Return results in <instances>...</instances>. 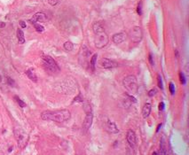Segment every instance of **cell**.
Returning a JSON list of instances; mask_svg holds the SVG:
<instances>
[{
	"label": "cell",
	"mask_w": 189,
	"mask_h": 155,
	"mask_svg": "<svg viewBox=\"0 0 189 155\" xmlns=\"http://www.w3.org/2000/svg\"><path fill=\"white\" fill-rule=\"evenodd\" d=\"M126 139H127V142L129 144V145L131 148H134L136 146L137 139H136V134L132 130H129L126 134Z\"/></svg>",
	"instance_id": "obj_10"
},
{
	"label": "cell",
	"mask_w": 189,
	"mask_h": 155,
	"mask_svg": "<svg viewBox=\"0 0 189 155\" xmlns=\"http://www.w3.org/2000/svg\"><path fill=\"white\" fill-rule=\"evenodd\" d=\"M106 130L109 133H113V134H116L119 132V128H117L116 124L112 121H108L107 122V124H106Z\"/></svg>",
	"instance_id": "obj_12"
},
{
	"label": "cell",
	"mask_w": 189,
	"mask_h": 155,
	"mask_svg": "<svg viewBox=\"0 0 189 155\" xmlns=\"http://www.w3.org/2000/svg\"><path fill=\"white\" fill-rule=\"evenodd\" d=\"M97 57H98V55L97 54H93L92 57L91 58V60H90V67L91 68V70L94 71L95 70V66H96V62H97Z\"/></svg>",
	"instance_id": "obj_19"
},
{
	"label": "cell",
	"mask_w": 189,
	"mask_h": 155,
	"mask_svg": "<svg viewBox=\"0 0 189 155\" xmlns=\"http://www.w3.org/2000/svg\"><path fill=\"white\" fill-rule=\"evenodd\" d=\"M92 29H93V32H94L95 35L100 34V33H102V32H104V31H105L103 25H102V23H101V22H100V21H97V22H95V23L93 24Z\"/></svg>",
	"instance_id": "obj_15"
},
{
	"label": "cell",
	"mask_w": 189,
	"mask_h": 155,
	"mask_svg": "<svg viewBox=\"0 0 189 155\" xmlns=\"http://www.w3.org/2000/svg\"><path fill=\"white\" fill-rule=\"evenodd\" d=\"M71 117L70 111L67 109L55 111H44L41 114V118L44 121H52L55 122H64Z\"/></svg>",
	"instance_id": "obj_1"
},
{
	"label": "cell",
	"mask_w": 189,
	"mask_h": 155,
	"mask_svg": "<svg viewBox=\"0 0 189 155\" xmlns=\"http://www.w3.org/2000/svg\"><path fill=\"white\" fill-rule=\"evenodd\" d=\"M42 60H43V63H44V67H45L47 70L52 71V72H53V73L60 71V67H58L56 61H55L52 57L43 56Z\"/></svg>",
	"instance_id": "obj_4"
},
{
	"label": "cell",
	"mask_w": 189,
	"mask_h": 155,
	"mask_svg": "<svg viewBox=\"0 0 189 155\" xmlns=\"http://www.w3.org/2000/svg\"><path fill=\"white\" fill-rule=\"evenodd\" d=\"M151 105L149 104V103H147L145 106L143 107V109H142V116H143V118H147L149 116V114H150L151 113Z\"/></svg>",
	"instance_id": "obj_16"
},
{
	"label": "cell",
	"mask_w": 189,
	"mask_h": 155,
	"mask_svg": "<svg viewBox=\"0 0 189 155\" xmlns=\"http://www.w3.org/2000/svg\"><path fill=\"white\" fill-rule=\"evenodd\" d=\"M162 127V124H159L158 125V127H157V130H156V132H158L159 131V130H160V128Z\"/></svg>",
	"instance_id": "obj_35"
},
{
	"label": "cell",
	"mask_w": 189,
	"mask_h": 155,
	"mask_svg": "<svg viewBox=\"0 0 189 155\" xmlns=\"http://www.w3.org/2000/svg\"><path fill=\"white\" fill-rule=\"evenodd\" d=\"M48 2H49V4L52 5V6H55V5L58 3V0H48Z\"/></svg>",
	"instance_id": "obj_30"
},
{
	"label": "cell",
	"mask_w": 189,
	"mask_h": 155,
	"mask_svg": "<svg viewBox=\"0 0 189 155\" xmlns=\"http://www.w3.org/2000/svg\"><path fill=\"white\" fill-rule=\"evenodd\" d=\"M179 78H180V82H181L182 84H185V78L183 73H181V72L179 73Z\"/></svg>",
	"instance_id": "obj_26"
},
{
	"label": "cell",
	"mask_w": 189,
	"mask_h": 155,
	"mask_svg": "<svg viewBox=\"0 0 189 155\" xmlns=\"http://www.w3.org/2000/svg\"><path fill=\"white\" fill-rule=\"evenodd\" d=\"M90 55H91L90 50H88L85 46H83L82 49H81L80 54H79V59H78L79 63H80L81 66H84V67H85L86 65H88L87 60H88V58L90 57Z\"/></svg>",
	"instance_id": "obj_8"
},
{
	"label": "cell",
	"mask_w": 189,
	"mask_h": 155,
	"mask_svg": "<svg viewBox=\"0 0 189 155\" xmlns=\"http://www.w3.org/2000/svg\"><path fill=\"white\" fill-rule=\"evenodd\" d=\"M6 27V23L3 21H0V28H5Z\"/></svg>",
	"instance_id": "obj_34"
},
{
	"label": "cell",
	"mask_w": 189,
	"mask_h": 155,
	"mask_svg": "<svg viewBox=\"0 0 189 155\" xmlns=\"http://www.w3.org/2000/svg\"><path fill=\"white\" fill-rule=\"evenodd\" d=\"M20 27H21L22 29H25V28H26V23L23 21V20H20Z\"/></svg>",
	"instance_id": "obj_33"
},
{
	"label": "cell",
	"mask_w": 189,
	"mask_h": 155,
	"mask_svg": "<svg viewBox=\"0 0 189 155\" xmlns=\"http://www.w3.org/2000/svg\"><path fill=\"white\" fill-rule=\"evenodd\" d=\"M25 73H26V74H27V76L31 80V81L35 82V83L37 82V77H36V74H35L34 71H33L32 69H28Z\"/></svg>",
	"instance_id": "obj_17"
},
{
	"label": "cell",
	"mask_w": 189,
	"mask_h": 155,
	"mask_svg": "<svg viewBox=\"0 0 189 155\" xmlns=\"http://www.w3.org/2000/svg\"><path fill=\"white\" fill-rule=\"evenodd\" d=\"M1 81H2V77H1V75H0V83H1Z\"/></svg>",
	"instance_id": "obj_36"
},
{
	"label": "cell",
	"mask_w": 189,
	"mask_h": 155,
	"mask_svg": "<svg viewBox=\"0 0 189 155\" xmlns=\"http://www.w3.org/2000/svg\"><path fill=\"white\" fill-rule=\"evenodd\" d=\"M108 41H109L108 36H107V33L105 31L102 33H100V34H97L94 40L95 46L98 49H101L103 47L107 46V44L108 43Z\"/></svg>",
	"instance_id": "obj_5"
},
{
	"label": "cell",
	"mask_w": 189,
	"mask_h": 155,
	"mask_svg": "<svg viewBox=\"0 0 189 155\" xmlns=\"http://www.w3.org/2000/svg\"><path fill=\"white\" fill-rule=\"evenodd\" d=\"M169 89H170V91H171V95H174V94H175V85H174V83H170Z\"/></svg>",
	"instance_id": "obj_23"
},
{
	"label": "cell",
	"mask_w": 189,
	"mask_h": 155,
	"mask_svg": "<svg viewBox=\"0 0 189 155\" xmlns=\"http://www.w3.org/2000/svg\"><path fill=\"white\" fill-rule=\"evenodd\" d=\"M17 38H18L19 43L22 44L25 43V38H24V33L21 29H18L17 30Z\"/></svg>",
	"instance_id": "obj_18"
},
{
	"label": "cell",
	"mask_w": 189,
	"mask_h": 155,
	"mask_svg": "<svg viewBox=\"0 0 189 155\" xmlns=\"http://www.w3.org/2000/svg\"><path fill=\"white\" fill-rule=\"evenodd\" d=\"M163 109H164V103L163 102H161L160 104H159V110L162 111Z\"/></svg>",
	"instance_id": "obj_31"
},
{
	"label": "cell",
	"mask_w": 189,
	"mask_h": 155,
	"mask_svg": "<svg viewBox=\"0 0 189 155\" xmlns=\"http://www.w3.org/2000/svg\"><path fill=\"white\" fill-rule=\"evenodd\" d=\"M83 100H84V99H83V97H82V95H81V94H79V95L78 96H77V97H75V98H74V101H73V102H83Z\"/></svg>",
	"instance_id": "obj_25"
},
{
	"label": "cell",
	"mask_w": 189,
	"mask_h": 155,
	"mask_svg": "<svg viewBox=\"0 0 189 155\" xmlns=\"http://www.w3.org/2000/svg\"><path fill=\"white\" fill-rule=\"evenodd\" d=\"M148 60H149V62H150L151 65L154 66V60H153V55H152V53H149Z\"/></svg>",
	"instance_id": "obj_29"
},
{
	"label": "cell",
	"mask_w": 189,
	"mask_h": 155,
	"mask_svg": "<svg viewBox=\"0 0 189 155\" xmlns=\"http://www.w3.org/2000/svg\"><path fill=\"white\" fill-rule=\"evenodd\" d=\"M155 94H156V90H155V89H152V90H149V92H148L149 97H153V96H155Z\"/></svg>",
	"instance_id": "obj_27"
},
{
	"label": "cell",
	"mask_w": 189,
	"mask_h": 155,
	"mask_svg": "<svg viewBox=\"0 0 189 155\" xmlns=\"http://www.w3.org/2000/svg\"><path fill=\"white\" fill-rule=\"evenodd\" d=\"M47 20V17L44 13H37L31 18L30 22L33 24L37 23V22H45Z\"/></svg>",
	"instance_id": "obj_11"
},
{
	"label": "cell",
	"mask_w": 189,
	"mask_h": 155,
	"mask_svg": "<svg viewBox=\"0 0 189 155\" xmlns=\"http://www.w3.org/2000/svg\"><path fill=\"white\" fill-rule=\"evenodd\" d=\"M100 65L101 67H104L106 69L115 68V67H118V63L112 60H109L107 58H102L100 60Z\"/></svg>",
	"instance_id": "obj_9"
},
{
	"label": "cell",
	"mask_w": 189,
	"mask_h": 155,
	"mask_svg": "<svg viewBox=\"0 0 189 155\" xmlns=\"http://www.w3.org/2000/svg\"><path fill=\"white\" fill-rule=\"evenodd\" d=\"M7 83H8V84L10 85V86H14V84H15V83H14V81H13L12 78H10V77H7Z\"/></svg>",
	"instance_id": "obj_28"
},
{
	"label": "cell",
	"mask_w": 189,
	"mask_h": 155,
	"mask_svg": "<svg viewBox=\"0 0 189 155\" xmlns=\"http://www.w3.org/2000/svg\"><path fill=\"white\" fill-rule=\"evenodd\" d=\"M13 134H14V137L18 143L19 148L23 149L27 145L28 141H29V135L27 134V132L20 127H15L13 130Z\"/></svg>",
	"instance_id": "obj_2"
},
{
	"label": "cell",
	"mask_w": 189,
	"mask_h": 155,
	"mask_svg": "<svg viewBox=\"0 0 189 155\" xmlns=\"http://www.w3.org/2000/svg\"><path fill=\"white\" fill-rule=\"evenodd\" d=\"M123 84L131 93H137L138 92V82H137V78L134 75L126 76L123 81Z\"/></svg>",
	"instance_id": "obj_3"
},
{
	"label": "cell",
	"mask_w": 189,
	"mask_h": 155,
	"mask_svg": "<svg viewBox=\"0 0 189 155\" xmlns=\"http://www.w3.org/2000/svg\"><path fill=\"white\" fill-rule=\"evenodd\" d=\"M63 46H64V49H65L66 50H67V51H71V50H73V48H74V44H73L70 41L66 42Z\"/></svg>",
	"instance_id": "obj_20"
},
{
	"label": "cell",
	"mask_w": 189,
	"mask_h": 155,
	"mask_svg": "<svg viewBox=\"0 0 189 155\" xmlns=\"http://www.w3.org/2000/svg\"><path fill=\"white\" fill-rule=\"evenodd\" d=\"M126 38V35L124 33H117V34H115L112 36V41L115 43L118 44V43H121L125 40Z\"/></svg>",
	"instance_id": "obj_13"
},
{
	"label": "cell",
	"mask_w": 189,
	"mask_h": 155,
	"mask_svg": "<svg viewBox=\"0 0 189 155\" xmlns=\"http://www.w3.org/2000/svg\"><path fill=\"white\" fill-rule=\"evenodd\" d=\"M129 37L133 43H139L143 37V32L140 27H134L129 33Z\"/></svg>",
	"instance_id": "obj_6"
},
{
	"label": "cell",
	"mask_w": 189,
	"mask_h": 155,
	"mask_svg": "<svg viewBox=\"0 0 189 155\" xmlns=\"http://www.w3.org/2000/svg\"><path fill=\"white\" fill-rule=\"evenodd\" d=\"M34 26H35V29H36V30L37 31V32H43V31L44 30V28L43 27L42 25H40V24L35 23Z\"/></svg>",
	"instance_id": "obj_22"
},
{
	"label": "cell",
	"mask_w": 189,
	"mask_h": 155,
	"mask_svg": "<svg viewBox=\"0 0 189 155\" xmlns=\"http://www.w3.org/2000/svg\"><path fill=\"white\" fill-rule=\"evenodd\" d=\"M158 155H166L167 153V145H166L165 137H162L160 140V151H159Z\"/></svg>",
	"instance_id": "obj_14"
},
{
	"label": "cell",
	"mask_w": 189,
	"mask_h": 155,
	"mask_svg": "<svg viewBox=\"0 0 189 155\" xmlns=\"http://www.w3.org/2000/svg\"><path fill=\"white\" fill-rule=\"evenodd\" d=\"M14 98H15V101L18 103L19 107H27L26 103L24 102V101H22L21 99L18 97V96H14Z\"/></svg>",
	"instance_id": "obj_21"
},
{
	"label": "cell",
	"mask_w": 189,
	"mask_h": 155,
	"mask_svg": "<svg viewBox=\"0 0 189 155\" xmlns=\"http://www.w3.org/2000/svg\"><path fill=\"white\" fill-rule=\"evenodd\" d=\"M141 6H142V4H141V3H140V4L138 6V14H139V15L142 13V11H141Z\"/></svg>",
	"instance_id": "obj_32"
},
{
	"label": "cell",
	"mask_w": 189,
	"mask_h": 155,
	"mask_svg": "<svg viewBox=\"0 0 189 155\" xmlns=\"http://www.w3.org/2000/svg\"><path fill=\"white\" fill-rule=\"evenodd\" d=\"M157 82H158V86L160 89H163V86H162V77L160 76V74L157 75Z\"/></svg>",
	"instance_id": "obj_24"
},
{
	"label": "cell",
	"mask_w": 189,
	"mask_h": 155,
	"mask_svg": "<svg viewBox=\"0 0 189 155\" xmlns=\"http://www.w3.org/2000/svg\"><path fill=\"white\" fill-rule=\"evenodd\" d=\"M86 112V116L84 118V123H83V130L84 132H86L90 128H91V124H92V119H93V114L91 108H89V110L87 109H84Z\"/></svg>",
	"instance_id": "obj_7"
}]
</instances>
